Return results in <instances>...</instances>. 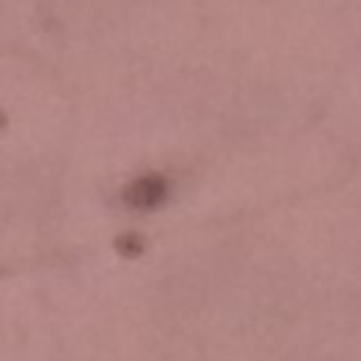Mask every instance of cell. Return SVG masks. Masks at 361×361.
Returning <instances> with one entry per match:
<instances>
[{
  "label": "cell",
  "instance_id": "1",
  "mask_svg": "<svg viewBox=\"0 0 361 361\" xmlns=\"http://www.w3.org/2000/svg\"><path fill=\"white\" fill-rule=\"evenodd\" d=\"M161 197H164V180L155 178V175L138 178V180H133L130 189H127V200H130L133 206H152V203H158Z\"/></svg>",
  "mask_w": 361,
  "mask_h": 361
}]
</instances>
